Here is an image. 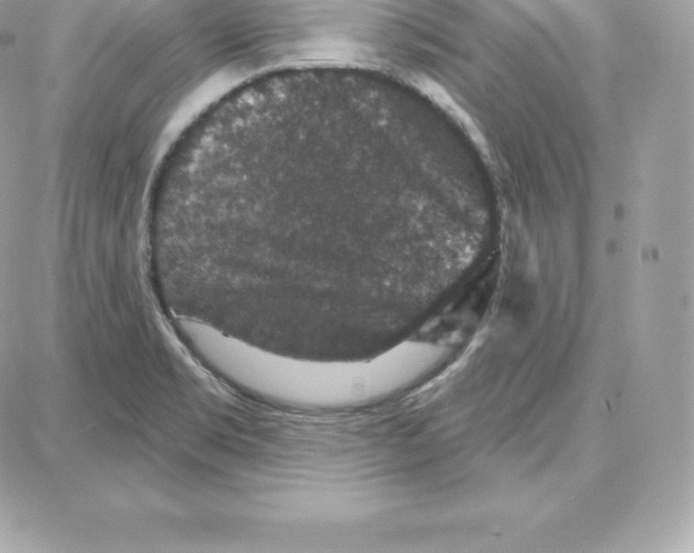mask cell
Returning <instances> with one entry per match:
<instances>
[{"label": "cell", "mask_w": 694, "mask_h": 553, "mask_svg": "<svg viewBox=\"0 0 694 553\" xmlns=\"http://www.w3.org/2000/svg\"><path fill=\"white\" fill-rule=\"evenodd\" d=\"M316 145L304 111L259 92L225 116L190 172L186 273L210 305L259 329L367 323L413 292L387 163Z\"/></svg>", "instance_id": "cell-1"}, {"label": "cell", "mask_w": 694, "mask_h": 553, "mask_svg": "<svg viewBox=\"0 0 694 553\" xmlns=\"http://www.w3.org/2000/svg\"><path fill=\"white\" fill-rule=\"evenodd\" d=\"M178 328L211 370L278 408L363 406L389 397L407 380L405 362L394 350L363 361H313L264 351L192 321H182Z\"/></svg>", "instance_id": "cell-2"}]
</instances>
